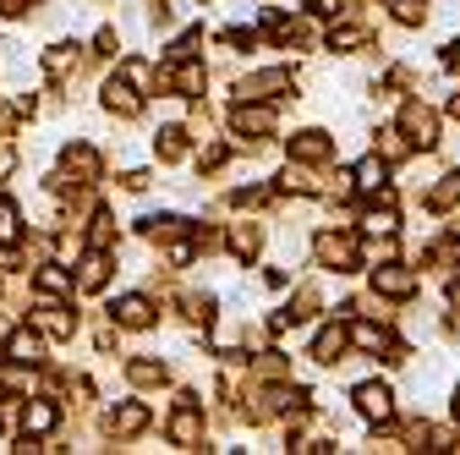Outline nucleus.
I'll return each instance as SVG.
<instances>
[{"label": "nucleus", "instance_id": "obj_1", "mask_svg": "<svg viewBox=\"0 0 460 455\" xmlns=\"http://www.w3.org/2000/svg\"><path fill=\"white\" fill-rule=\"evenodd\" d=\"M400 132H406L411 143H422V148H433V143H438V121H433V110L406 104V116H400Z\"/></svg>", "mask_w": 460, "mask_h": 455}, {"label": "nucleus", "instance_id": "obj_2", "mask_svg": "<svg viewBox=\"0 0 460 455\" xmlns=\"http://www.w3.org/2000/svg\"><path fill=\"white\" fill-rule=\"evenodd\" d=\"M357 412H362L367 423H389V417H394V395H389L384 384H362V389H357Z\"/></svg>", "mask_w": 460, "mask_h": 455}, {"label": "nucleus", "instance_id": "obj_3", "mask_svg": "<svg viewBox=\"0 0 460 455\" xmlns=\"http://www.w3.org/2000/svg\"><path fill=\"white\" fill-rule=\"evenodd\" d=\"M373 291H384V297H411L417 291V274L400 269V263H384V269H373Z\"/></svg>", "mask_w": 460, "mask_h": 455}, {"label": "nucleus", "instance_id": "obj_4", "mask_svg": "<svg viewBox=\"0 0 460 455\" xmlns=\"http://www.w3.org/2000/svg\"><path fill=\"white\" fill-rule=\"evenodd\" d=\"M66 176H77V187H88V182H99V154L88 148V143H72L66 154Z\"/></svg>", "mask_w": 460, "mask_h": 455}, {"label": "nucleus", "instance_id": "obj_5", "mask_svg": "<svg viewBox=\"0 0 460 455\" xmlns=\"http://www.w3.org/2000/svg\"><path fill=\"white\" fill-rule=\"evenodd\" d=\"M230 121H236V132H252V138H263V132H274V110H269V104H242Z\"/></svg>", "mask_w": 460, "mask_h": 455}, {"label": "nucleus", "instance_id": "obj_6", "mask_svg": "<svg viewBox=\"0 0 460 455\" xmlns=\"http://www.w3.org/2000/svg\"><path fill=\"white\" fill-rule=\"evenodd\" d=\"M170 439H176L181 450H192V444L203 439V423H198V412H192V401H181V412H176V423H170Z\"/></svg>", "mask_w": 460, "mask_h": 455}, {"label": "nucleus", "instance_id": "obj_7", "mask_svg": "<svg viewBox=\"0 0 460 455\" xmlns=\"http://www.w3.org/2000/svg\"><path fill=\"white\" fill-rule=\"evenodd\" d=\"M33 286H39V297H72V274H66L61 263H44V269L33 274Z\"/></svg>", "mask_w": 460, "mask_h": 455}, {"label": "nucleus", "instance_id": "obj_8", "mask_svg": "<svg viewBox=\"0 0 460 455\" xmlns=\"http://www.w3.org/2000/svg\"><path fill=\"white\" fill-rule=\"evenodd\" d=\"M318 258H323L329 269H351V263H357V247L345 242V236H318Z\"/></svg>", "mask_w": 460, "mask_h": 455}, {"label": "nucleus", "instance_id": "obj_9", "mask_svg": "<svg viewBox=\"0 0 460 455\" xmlns=\"http://www.w3.org/2000/svg\"><path fill=\"white\" fill-rule=\"evenodd\" d=\"M115 318H121L127 329H148L154 308H148V297H121V302H115Z\"/></svg>", "mask_w": 460, "mask_h": 455}, {"label": "nucleus", "instance_id": "obj_10", "mask_svg": "<svg viewBox=\"0 0 460 455\" xmlns=\"http://www.w3.org/2000/svg\"><path fill=\"white\" fill-rule=\"evenodd\" d=\"M384 176H389V165H384V159L373 154V159H362V165H357L351 187H357V192H384Z\"/></svg>", "mask_w": 460, "mask_h": 455}, {"label": "nucleus", "instance_id": "obj_11", "mask_svg": "<svg viewBox=\"0 0 460 455\" xmlns=\"http://www.w3.org/2000/svg\"><path fill=\"white\" fill-rule=\"evenodd\" d=\"M104 110H110V116H137V94L127 88V83H104Z\"/></svg>", "mask_w": 460, "mask_h": 455}, {"label": "nucleus", "instance_id": "obj_12", "mask_svg": "<svg viewBox=\"0 0 460 455\" xmlns=\"http://www.w3.org/2000/svg\"><path fill=\"white\" fill-rule=\"evenodd\" d=\"M104 274H110V258L93 253V258H83V269H77L72 286H77V291H99V286H104Z\"/></svg>", "mask_w": 460, "mask_h": 455}, {"label": "nucleus", "instance_id": "obj_13", "mask_svg": "<svg viewBox=\"0 0 460 455\" xmlns=\"http://www.w3.org/2000/svg\"><path fill=\"white\" fill-rule=\"evenodd\" d=\"M55 428V406L49 401H28V417H22V433H33V439H44Z\"/></svg>", "mask_w": 460, "mask_h": 455}, {"label": "nucleus", "instance_id": "obj_14", "mask_svg": "<svg viewBox=\"0 0 460 455\" xmlns=\"http://www.w3.org/2000/svg\"><path fill=\"white\" fill-rule=\"evenodd\" d=\"M39 329H44V335H72V329H77V318H72L66 308L44 302V308H39Z\"/></svg>", "mask_w": 460, "mask_h": 455}, {"label": "nucleus", "instance_id": "obj_15", "mask_svg": "<svg viewBox=\"0 0 460 455\" xmlns=\"http://www.w3.org/2000/svg\"><path fill=\"white\" fill-rule=\"evenodd\" d=\"M340 352H345V329L329 324V329L318 335V352H313V357H318V362H340Z\"/></svg>", "mask_w": 460, "mask_h": 455}, {"label": "nucleus", "instance_id": "obj_16", "mask_svg": "<svg viewBox=\"0 0 460 455\" xmlns=\"http://www.w3.org/2000/svg\"><path fill=\"white\" fill-rule=\"evenodd\" d=\"M143 423H148V406H137V401H127L121 412H115V417H110V428H115V433H137Z\"/></svg>", "mask_w": 460, "mask_h": 455}, {"label": "nucleus", "instance_id": "obj_17", "mask_svg": "<svg viewBox=\"0 0 460 455\" xmlns=\"http://www.w3.org/2000/svg\"><path fill=\"white\" fill-rule=\"evenodd\" d=\"M291 154L296 159H323L329 154V138L323 132H302V138H291Z\"/></svg>", "mask_w": 460, "mask_h": 455}, {"label": "nucleus", "instance_id": "obj_18", "mask_svg": "<svg viewBox=\"0 0 460 455\" xmlns=\"http://www.w3.org/2000/svg\"><path fill=\"white\" fill-rule=\"evenodd\" d=\"M6 357H17V362H39L44 357V346H39V335H12V346H6Z\"/></svg>", "mask_w": 460, "mask_h": 455}, {"label": "nucleus", "instance_id": "obj_19", "mask_svg": "<svg viewBox=\"0 0 460 455\" xmlns=\"http://www.w3.org/2000/svg\"><path fill=\"white\" fill-rule=\"evenodd\" d=\"M17 219H22V214H17V203L0 198V247H12V242H17V231H22Z\"/></svg>", "mask_w": 460, "mask_h": 455}, {"label": "nucleus", "instance_id": "obj_20", "mask_svg": "<svg viewBox=\"0 0 460 455\" xmlns=\"http://www.w3.org/2000/svg\"><path fill=\"white\" fill-rule=\"evenodd\" d=\"M159 159H187V132H181V127L159 132Z\"/></svg>", "mask_w": 460, "mask_h": 455}, {"label": "nucleus", "instance_id": "obj_21", "mask_svg": "<svg viewBox=\"0 0 460 455\" xmlns=\"http://www.w3.org/2000/svg\"><path fill=\"white\" fill-rule=\"evenodd\" d=\"M121 77H127V83H132V88H154V83H159V77H154V67H148V61H121Z\"/></svg>", "mask_w": 460, "mask_h": 455}, {"label": "nucleus", "instance_id": "obj_22", "mask_svg": "<svg viewBox=\"0 0 460 455\" xmlns=\"http://www.w3.org/2000/svg\"><path fill=\"white\" fill-rule=\"evenodd\" d=\"M367 236H394V209H367Z\"/></svg>", "mask_w": 460, "mask_h": 455}, {"label": "nucleus", "instance_id": "obj_23", "mask_svg": "<svg viewBox=\"0 0 460 455\" xmlns=\"http://www.w3.org/2000/svg\"><path fill=\"white\" fill-rule=\"evenodd\" d=\"M394 17L406 22V28H417V22L428 17V0H394Z\"/></svg>", "mask_w": 460, "mask_h": 455}, {"label": "nucleus", "instance_id": "obj_24", "mask_svg": "<svg viewBox=\"0 0 460 455\" xmlns=\"http://www.w3.org/2000/svg\"><path fill=\"white\" fill-rule=\"evenodd\" d=\"M406 154H411V138L406 132H400V127L384 132V159H406Z\"/></svg>", "mask_w": 460, "mask_h": 455}, {"label": "nucleus", "instance_id": "obj_25", "mask_svg": "<svg viewBox=\"0 0 460 455\" xmlns=\"http://www.w3.org/2000/svg\"><path fill=\"white\" fill-rule=\"evenodd\" d=\"M351 340H357L362 352H378V346H384V329H373V324H357V335H351Z\"/></svg>", "mask_w": 460, "mask_h": 455}, {"label": "nucleus", "instance_id": "obj_26", "mask_svg": "<svg viewBox=\"0 0 460 455\" xmlns=\"http://www.w3.org/2000/svg\"><path fill=\"white\" fill-rule=\"evenodd\" d=\"M230 247H236L242 258H247V253H258V231H252V225H242V231L230 236Z\"/></svg>", "mask_w": 460, "mask_h": 455}, {"label": "nucleus", "instance_id": "obj_27", "mask_svg": "<svg viewBox=\"0 0 460 455\" xmlns=\"http://www.w3.org/2000/svg\"><path fill=\"white\" fill-rule=\"evenodd\" d=\"M176 83H181L187 94H198V88H203V67H192V61H187V67L176 72Z\"/></svg>", "mask_w": 460, "mask_h": 455}, {"label": "nucleus", "instance_id": "obj_28", "mask_svg": "<svg viewBox=\"0 0 460 455\" xmlns=\"http://www.w3.org/2000/svg\"><path fill=\"white\" fill-rule=\"evenodd\" d=\"M132 379H137V384H159L164 368H159V362H132Z\"/></svg>", "mask_w": 460, "mask_h": 455}, {"label": "nucleus", "instance_id": "obj_29", "mask_svg": "<svg viewBox=\"0 0 460 455\" xmlns=\"http://www.w3.org/2000/svg\"><path fill=\"white\" fill-rule=\"evenodd\" d=\"M307 6H313V12H334V17H340V12H345V0H307Z\"/></svg>", "mask_w": 460, "mask_h": 455}, {"label": "nucleus", "instance_id": "obj_30", "mask_svg": "<svg viewBox=\"0 0 460 455\" xmlns=\"http://www.w3.org/2000/svg\"><path fill=\"white\" fill-rule=\"evenodd\" d=\"M449 67H455V72H460V44H455V49H449Z\"/></svg>", "mask_w": 460, "mask_h": 455}, {"label": "nucleus", "instance_id": "obj_31", "mask_svg": "<svg viewBox=\"0 0 460 455\" xmlns=\"http://www.w3.org/2000/svg\"><path fill=\"white\" fill-rule=\"evenodd\" d=\"M6 335H12V318H0V340H6Z\"/></svg>", "mask_w": 460, "mask_h": 455}, {"label": "nucleus", "instance_id": "obj_32", "mask_svg": "<svg viewBox=\"0 0 460 455\" xmlns=\"http://www.w3.org/2000/svg\"><path fill=\"white\" fill-rule=\"evenodd\" d=\"M449 116H455V121H460V99H449Z\"/></svg>", "mask_w": 460, "mask_h": 455}, {"label": "nucleus", "instance_id": "obj_33", "mask_svg": "<svg viewBox=\"0 0 460 455\" xmlns=\"http://www.w3.org/2000/svg\"><path fill=\"white\" fill-rule=\"evenodd\" d=\"M455 417H460V389H455Z\"/></svg>", "mask_w": 460, "mask_h": 455}]
</instances>
